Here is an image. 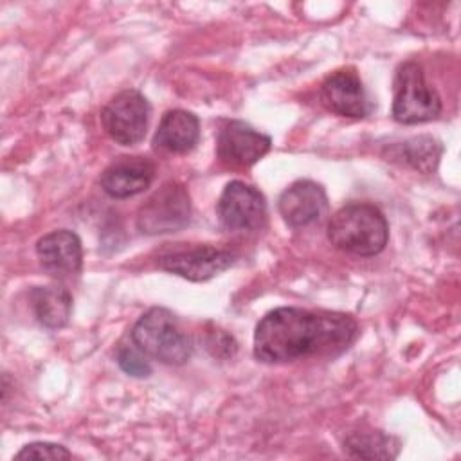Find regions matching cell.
Returning <instances> with one entry per match:
<instances>
[{
  "instance_id": "30bf717a",
  "label": "cell",
  "mask_w": 461,
  "mask_h": 461,
  "mask_svg": "<svg viewBox=\"0 0 461 461\" xmlns=\"http://www.w3.org/2000/svg\"><path fill=\"white\" fill-rule=\"evenodd\" d=\"M319 99L330 112L360 119L369 113V99L355 68L331 72L319 88Z\"/></svg>"
},
{
  "instance_id": "7a4b0ae2",
  "label": "cell",
  "mask_w": 461,
  "mask_h": 461,
  "mask_svg": "<svg viewBox=\"0 0 461 461\" xmlns=\"http://www.w3.org/2000/svg\"><path fill=\"white\" fill-rule=\"evenodd\" d=\"M330 241L348 254L375 256L384 250L389 238V225L384 212L366 202H353L340 207L328 223Z\"/></svg>"
},
{
  "instance_id": "6da1fadb",
  "label": "cell",
  "mask_w": 461,
  "mask_h": 461,
  "mask_svg": "<svg viewBox=\"0 0 461 461\" xmlns=\"http://www.w3.org/2000/svg\"><path fill=\"white\" fill-rule=\"evenodd\" d=\"M357 337V322L344 313H315L281 306L256 326L254 355L270 364L312 355H337Z\"/></svg>"
},
{
  "instance_id": "3957f363",
  "label": "cell",
  "mask_w": 461,
  "mask_h": 461,
  "mask_svg": "<svg viewBox=\"0 0 461 461\" xmlns=\"http://www.w3.org/2000/svg\"><path fill=\"white\" fill-rule=\"evenodd\" d=\"M131 342L162 364L182 366L193 353L191 339L178 328L175 315L166 308H149L131 328Z\"/></svg>"
},
{
  "instance_id": "5b68a950",
  "label": "cell",
  "mask_w": 461,
  "mask_h": 461,
  "mask_svg": "<svg viewBox=\"0 0 461 461\" xmlns=\"http://www.w3.org/2000/svg\"><path fill=\"white\" fill-rule=\"evenodd\" d=\"M191 218L187 189L178 182H166L139 209L137 227L144 234H166L184 229Z\"/></svg>"
},
{
  "instance_id": "7c38bea8",
  "label": "cell",
  "mask_w": 461,
  "mask_h": 461,
  "mask_svg": "<svg viewBox=\"0 0 461 461\" xmlns=\"http://www.w3.org/2000/svg\"><path fill=\"white\" fill-rule=\"evenodd\" d=\"M277 207L290 227H306L324 216L328 198L317 182L297 180L281 193Z\"/></svg>"
},
{
  "instance_id": "8992f818",
  "label": "cell",
  "mask_w": 461,
  "mask_h": 461,
  "mask_svg": "<svg viewBox=\"0 0 461 461\" xmlns=\"http://www.w3.org/2000/svg\"><path fill=\"white\" fill-rule=\"evenodd\" d=\"M148 99L133 88L115 94L101 112L104 131L121 146H135L146 135L149 119Z\"/></svg>"
},
{
  "instance_id": "5bb4252c",
  "label": "cell",
  "mask_w": 461,
  "mask_h": 461,
  "mask_svg": "<svg viewBox=\"0 0 461 461\" xmlns=\"http://www.w3.org/2000/svg\"><path fill=\"white\" fill-rule=\"evenodd\" d=\"M200 137L198 117L187 110H169L162 115L153 144L169 153L191 151Z\"/></svg>"
},
{
  "instance_id": "4fadbf2b",
  "label": "cell",
  "mask_w": 461,
  "mask_h": 461,
  "mask_svg": "<svg viewBox=\"0 0 461 461\" xmlns=\"http://www.w3.org/2000/svg\"><path fill=\"white\" fill-rule=\"evenodd\" d=\"M155 167L142 157H122L110 164L101 175V187L112 198L135 196L149 187Z\"/></svg>"
},
{
  "instance_id": "277c9868",
  "label": "cell",
  "mask_w": 461,
  "mask_h": 461,
  "mask_svg": "<svg viewBox=\"0 0 461 461\" xmlns=\"http://www.w3.org/2000/svg\"><path fill=\"white\" fill-rule=\"evenodd\" d=\"M393 90V117L398 122H427L441 112L439 94L425 81L421 67L414 61H405L398 67Z\"/></svg>"
},
{
  "instance_id": "2e32d148",
  "label": "cell",
  "mask_w": 461,
  "mask_h": 461,
  "mask_svg": "<svg viewBox=\"0 0 461 461\" xmlns=\"http://www.w3.org/2000/svg\"><path fill=\"white\" fill-rule=\"evenodd\" d=\"M344 450L353 457L387 459L398 454V441L382 432H355L344 441Z\"/></svg>"
},
{
  "instance_id": "8fae6325",
  "label": "cell",
  "mask_w": 461,
  "mask_h": 461,
  "mask_svg": "<svg viewBox=\"0 0 461 461\" xmlns=\"http://www.w3.org/2000/svg\"><path fill=\"white\" fill-rule=\"evenodd\" d=\"M36 254L43 270L56 279L72 277L81 270V240L72 230L59 229L45 234L36 243Z\"/></svg>"
},
{
  "instance_id": "ac0fdd59",
  "label": "cell",
  "mask_w": 461,
  "mask_h": 461,
  "mask_svg": "<svg viewBox=\"0 0 461 461\" xmlns=\"http://www.w3.org/2000/svg\"><path fill=\"white\" fill-rule=\"evenodd\" d=\"M117 364L121 369L131 376H148L151 373V366L146 355L133 344V346H121L117 349Z\"/></svg>"
},
{
  "instance_id": "9c48e42d",
  "label": "cell",
  "mask_w": 461,
  "mask_h": 461,
  "mask_svg": "<svg viewBox=\"0 0 461 461\" xmlns=\"http://www.w3.org/2000/svg\"><path fill=\"white\" fill-rule=\"evenodd\" d=\"M272 146V139L243 121H229L218 131V158L229 167H249Z\"/></svg>"
},
{
  "instance_id": "52a82bcc",
  "label": "cell",
  "mask_w": 461,
  "mask_h": 461,
  "mask_svg": "<svg viewBox=\"0 0 461 461\" xmlns=\"http://www.w3.org/2000/svg\"><path fill=\"white\" fill-rule=\"evenodd\" d=\"M218 218L227 230L249 232L265 223L267 202L259 189L254 185L232 180L221 191L218 200Z\"/></svg>"
},
{
  "instance_id": "e0dca14e",
  "label": "cell",
  "mask_w": 461,
  "mask_h": 461,
  "mask_svg": "<svg viewBox=\"0 0 461 461\" xmlns=\"http://www.w3.org/2000/svg\"><path fill=\"white\" fill-rule=\"evenodd\" d=\"M400 149L405 162L421 173H432L441 155L439 142L432 137H423V135L405 140L400 146Z\"/></svg>"
},
{
  "instance_id": "ba28073f",
  "label": "cell",
  "mask_w": 461,
  "mask_h": 461,
  "mask_svg": "<svg viewBox=\"0 0 461 461\" xmlns=\"http://www.w3.org/2000/svg\"><path fill=\"white\" fill-rule=\"evenodd\" d=\"M234 263V254L211 245L176 247L158 254V268L189 281H207Z\"/></svg>"
},
{
  "instance_id": "9a60e30c",
  "label": "cell",
  "mask_w": 461,
  "mask_h": 461,
  "mask_svg": "<svg viewBox=\"0 0 461 461\" xmlns=\"http://www.w3.org/2000/svg\"><path fill=\"white\" fill-rule=\"evenodd\" d=\"M31 306L36 321L49 328H63L72 313V295L67 288L52 286H36L31 292Z\"/></svg>"
},
{
  "instance_id": "d6986e66",
  "label": "cell",
  "mask_w": 461,
  "mask_h": 461,
  "mask_svg": "<svg viewBox=\"0 0 461 461\" xmlns=\"http://www.w3.org/2000/svg\"><path fill=\"white\" fill-rule=\"evenodd\" d=\"M72 454L58 443L49 441H34L25 445L18 454L16 459H68Z\"/></svg>"
}]
</instances>
